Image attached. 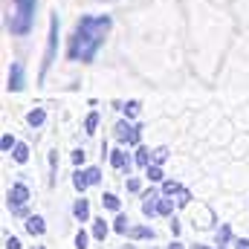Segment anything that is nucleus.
Instances as JSON below:
<instances>
[{"label": "nucleus", "mask_w": 249, "mask_h": 249, "mask_svg": "<svg viewBox=\"0 0 249 249\" xmlns=\"http://www.w3.org/2000/svg\"><path fill=\"white\" fill-rule=\"evenodd\" d=\"M110 26L113 23H110L107 15H84L75 23L72 35H70V47H67L70 61H93L96 53H99V47L105 44Z\"/></svg>", "instance_id": "f257e3e1"}, {"label": "nucleus", "mask_w": 249, "mask_h": 249, "mask_svg": "<svg viewBox=\"0 0 249 249\" xmlns=\"http://www.w3.org/2000/svg\"><path fill=\"white\" fill-rule=\"evenodd\" d=\"M35 6L38 0H9V9H6V29L18 38L29 35L32 32V23H35Z\"/></svg>", "instance_id": "f03ea898"}, {"label": "nucleus", "mask_w": 249, "mask_h": 249, "mask_svg": "<svg viewBox=\"0 0 249 249\" xmlns=\"http://www.w3.org/2000/svg\"><path fill=\"white\" fill-rule=\"evenodd\" d=\"M26 200H29V188L23 183H15L9 188V206L15 214H26Z\"/></svg>", "instance_id": "7ed1b4c3"}, {"label": "nucleus", "mask_w": 249, "mask_h": 249, "mask_svg": "<svg viewBox=\"0 0 249 249\" xmlns=\"http://www.w3.org/2000/svg\"><path fill=\"white\" fill-rule=\"evenodd\" d=\"M55 47H58V18L50 20V41H47V55H44V67H41V78H44V72L50 70V64L55 58Z\"/></svg>", "instance_id": "20e7f679"}, {"label": "nucleus", "mask_w": 249, "mask_h": 249, "mask_svg": "<svg viewBox=\"0 0 249 249\" xmlns=\"http://www.w3.org/2000/svg\"><path fill=\"white\" fill-rule=\"evenodd\" d=\"M102 180V171L99 168H84V171H75V177H72V186L78 188V191H84V188L96 186Z\"/></svg>", "instance_id": "39448f33"}, {"label": "nucleus", "mask_w": 249, "mask_h": 249, "mask_svg": "<svg viewBox=\"0 0 249 249\" xmlns=\"http://www.w3.org/2000/svg\"><path fill=\"white\" fill-rule=\"evenodd\" d=\"M116 139L127 142V145H136L139 142V127H130V124H116Z\"/></svg>", "instance_id": "423d86ee"}, {"label": "nucleus", "mask_w": 249, "mask_h": 249, "mask_svg": "<svg viewBox=\"0 0 249 249\" xmlns=\"http://www.w3.org/2000/svg\"><path fill=\"white\" fill-rule=\"evenodd\" d=\"M23 67L20 64H12V70H9V90H23Z\"/></svg>", "instance_id": "0eeeda50"}, {"label": "nucleus", "mask_w": 249, "mask_h": 249, "mask_svg": "<svg viewBox=\"0 0 249 249\" xmlns=\"http://www.w3.org/2000/svg\"><path fill=\"white\" fill-rule=\"evenodd\" d=\"M145 203H142V212L148 214V217H154L157 214V200H160V194H154V191H148L145 197H142Z\"/></svg>", "instance_id": "6e6552de"}, {"label": "nucleus", "mask_w": 249, "mask_h": 249, "mask_svg": "<svg viewBox=\"0 0 249 249\" xmlns=\"http://www.w3.org/2000/svg\"><path fill=\"white\" fill-rule=\"evenodd\" d=\"M72 214H75L81 223L90 217V206H87V200H84V197H81V200H75V206H72Z\"/></svg>", "instance_id": "1a4fd4ad"}, {"label": "nucleus", "mask_w": 249, "mask_h": 249, "mask_svg": "<svg viewBox=\"0 0 249 249\" xmlns=\"http://www.w3.org/2000/svg\"><path fill=\"white\" fill-rule=\"evenodd\" d=\"M44 229H47V226H44V217L35 214V217L26 220V232H29V235H44Z\"/></svg>", "instance_id": "9d476101"}, {"label": "nucleus", "mask_w": 249, "mask_h": 249, "mask_svg": "<svg viewBox=\"0 0 249 249\" xmlns=\"http://www.w3.org/2000/svg\"><path fill=\"white\" fill-rule=\"evenodd\" d=\"M133 241H145V238H154V229H148V226H130V232H127Z\"/></svg>", "instance_id": "9b49d317"}, {"label": "nucleus", "mask_w": 249, "mask_h": 249, "mask_svg": "<svg viewBox=\"0 0 249 249\" xmlns=\"http://www.w3.org/2000/svg\"><path fill=\"white\" fill-rule=\"evenodd\" d=\"M171 212H174V200H168V194L160 197L157 200V214H171Z\"/></svg>", "instance_id": "f8f14e48"}, {"label": "nucleus", "mask_w": 249, "mask_h": 249, "mask_svg": "<svg viewBox=\"0 0 249 249\" xmlns=\"http://www.w3.org/2000/svg\"><path fill=\"white\" fill-rule=\"evenodd\" d=\"M110 162H113V168H130V160H127V154H124V151H113Z\"/></svg>", "instance_id": "ddd939ff"}, {"label": "nucleus", "mask_w": 249, "mask_h": 249, "mask_svg": "<svg viewBox=\"0 0 249 249\" xmlns=\"http://www.w3.org/2000/svg\"><path fill=\"white\" fill-rule=\"evenodd\" d=\"M44 119H47V113H44L41 107H38V110H32V113L26 116V122L32 124V127H41V124H44Z\"/></svg>", "instance_id": "4468645a"}, {"label": "nucleus", "mask_w": 249, "mask_h": 249, "mask_svg": "<svg viewBox=\"0 0 249 249\" xmlns=\"http://www.w3.org/2000/svg\"><path fill=\"white\" fill-rule=\"evenodd\" d=\"M93 238H96V241H105V238H107V223H105V220H96V226H93Z\"/></svg>", "instance_id": "2eb2a0df"}, {"label": "nucleus", "mask_w": 249, "mask_h": 249, "mask_svg": "<svg viewBox=\"0 0 249 249\" xmlns=\"http://www.w3.org/2000/svg\"><path fill=\"white\" fill-rule=\"evenodd\" d=\"M102 203H105V209L119 212V197H116V194H105V197H102Z\"/></svg>", "instance_id": "dca6fc26"}, {"label": "nucleus", "mask_w": 249, "mask_h": 249, "mask_svg": "<svg viewBox=\"0 0 249 249\" xmlns=\"http://www.w3.org/2000/svg\"><path fill=\"white\" fill-rule=\"evenodd\" d=\"M148 180H151V183H160V180H162V168H160L157 162L148 165Z\"/></svg>", "instance_id": "f3484780"}, {"label": "nucleus", "mask_w": 249, "mask_h": 249, "mask_svg": "<svg viewBox=\"0 0 249 249\" xmlns=\"http://www.w3.org/2000/svg\"><path fill=\"white\" fill-rule=\"evenodd\" d=\"M229 241H232V229H229V226H220V232H217V244L226 247Z\"/></svg>", "instance_id": "a211bd4d"}, {"label": "nucleus", "mask_w": 249, "mask_h": 249, "mask_svg": "<svg viewBox=\"0 0 249 249\" xmlns=\"http://www.w3.org/2000/svg\"><path fill=\"white\" fill-rule=\"evenodd\" d=\"M113 229H116L119 235H127V232H130V226H127V217H124V214H119V217H116V223H113Z\"/></svg>", "instance_id": "6ab92c4d"}, {"label": "nucleus", "mask_w": 249, "mask_h": 249, "mask_svg": "<svg viewBox=\"0 0 249 249\" xmlns=\"http://www.w3.org/2000/svg\"><path fill=\"white\" fill-rule=\"evenodd\" d=\"M15 160L18 162H26L29 160V148L26 145H15Z\"/></svg>", "instance_id": "aec40b11"}, {"label": "nucleus", "mask_w": 249, "mask_h": 249, "mask_svg": "<svg viewBox=\"0 0 249 249\" xmlns=\"http://www.w3.org/2000/svg\"><path fill=\"white\" fill-rule=\"evenodd\" d=\"M136 162H139V165H151V151L139 148V151H136Z\"/></svg>", "instance_id": "412c9836"}, {"label": "nucleus", "mask_w": 249, "mask_h": 249, "mask_svg": "<svg viewBox=\"0 0 249 249\" xmlns=\"http://www.w3.org/2000/svg\"><path fill=\"white\" fill-rule=\"evenodd\" d=\"M96 124H99V113H90V116H87V122H84L87 133H93V130H96Z\"/></svg>", "instance_id": "4be33fe9"}, {"label": "nucleus", "mask_w": 249, "mask_h": 249, "mask_svg": "<svg viewBox=\"0 0 249 249\" xmlns=\"http://www.w3.org/2000/svg\"><path fill=\"white\" fill-rule=\"evenodd\" d=\"M165 160H168V148H157V151H154V162L160 165V162H165Z\"/></svg>", "instance_id": "5701e85b"}, {"label": "nucleus", "mask_w": 249, "mask_h": 249, "mask_svg": "<svg viewBox=\"0 0 249 249\" xmlns=\"http://www.w3.org/2000/svg\"><path fill=\"white\" fill-rule=\"evenodd\" d=\"M87 241H90V238H87V232H78V235H75V247H78V249H87Z\"/></svg>", "instance_id": "b1692460"}, {"label": "nucleus", "mask_w": 249, "mask_h": 249, "mask_svg": "<svg viewBox=\"0 0 249 249\" xmlns=\"http://www.w3.org/2000/svg\"><path fill=\"white\" fill-rule=\"evenodd\" d=\"M180 191H183V188L177 186V183H165V186H162V194H180Z\"/></svg>", "instance_id": "393cba45"}, {"label": "nucleus", "mask_w": 249, "mask_h": 249, "mask_svg": "<svg viewBox=\"0 0 249 249\" xmlns=\"http://www.w3.org/2000/svg\"><path fill=\"white\" fill-rule=\"evenodd\" d=\"M12 145H15V139H12V136L6 133V136L0 139V148H3V151H12Z\"/></svg>", "instance_id": "a878e982"}, {"label": "nucleus", "mask_w": 249, "mask_h": 249, "mask_svg": "<svg viewBox=\"0 0 249 249\" xmlns=\"http://www.w3.org/2000/svg\"><path fill=\"white\" fill-rule=\"evenodd\" d=\"M6 249H20V241L18 238H6Z\"/></svg>", "instance_id": "bb28decb"}, {"label": "nucleus", "mask_w": 249, "mask_h": 249, "mask_svg": "<svg viewBox=\"0 0 249 249\" xmlns=\"http://www.w3.org/2000/svg\"><path fill=\"white\" fill-rule=\"evenodd\" d=\"M136 110H139V105H136V102H130V105L124 107V113H127V116H136Z\"/></svg>", "instance_id": "cd10ccee"}, {"label": "nucleus", "mask_w": 249, "mask_h": 249, "mask_svg": "<svg viewBox=\"0 0 249 249\" xmlns=\"http://www.w3.org/2000/svg\"><path fill=\"white\" fill-rule=\"evenodd\" d=\"M235 249H249V238H238L235 241Z\"/></svg>", "instance_id": "c85d7f7f"}, {"label": "nucleus", "mask_w": 249, "mask_h": 249, "mask_svg": "<svg viewBox=\"0 0 249 249\" xmlns=\"http://www.w3.org/2000/svg\"><path fill=\"white\" fill-rule=\"evenodd\" d=\"M72 162L81 165V162H84V151H75V154H72Z\"/></svg>", "instance_id": "c756f323"}, {"label": "nucleus", "mask_w": 249, "mask_h": 249, "mask_svg": "<svg viewBox=\"0 0 249 249\" xmlns=\"http://www.w3.org/2000/svg\"><path fill=\"white\" fill-rule=\"evenodd\" d=\"M127 191H139V180H127Z\"/></svg>", "instance_id": "7c9ffc66"}, {"label": "nucleus", "mask_w": 249, "mask_h": 249, "mask_svg": "<svg viewBox=\"0 0 249 249\" xmlns=\"http://www.w3.org/2000/svg\"><path fill=\"white\" fill-rule=\"evenodd\" d=\"M168 249H183V244H177V241H174V244H171Z\"/></svg>", "instance_id": "2f4dec72"}, {"label": "nucleus", "mask_w": 249, "mask_h": 249, "mask_svg": "<svg viewBox=\"0 0 249 249\" xmlns=\"http://www.w3.org/2000/svg\"><path fill=\"white\" fill-rule=\"evenodd\" d=\"M191 249H206V247H191Z\"/></svg>", "instance_id": "473e14b6"}, {"label": "nucleus", "mask_w": 249, "mask_h": 249, "mask_svg": "<svg viewBox=\"0 0 249 249\" xmlns=\"http://www.w3.org/2000/svg\"><path fill=\"white\" fill-rule=\"evenodd\" d=\"M32 249H44V247H32Z\"/></svg>", "instance_id": "72a5a7b5"}, {"label": "nucleus", "mask_w": 249, "mask_h": 249, "mask_svg": "<svg viewBox=\"0 0 249 249\" xmlns=\"http://www.w3.org/2000/svg\"><path fill=\"white\" fill-rule=\"evenodd\" d=\"M127 249H133V247H127Z\"/></svg>", "instance_id": "f704fd0d"}]
</instances>
